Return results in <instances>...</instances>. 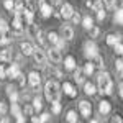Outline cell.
<instances>
[{"label": "cell", "instance_id": "1", "mask_svg": "<svg viewBox=\"0 0 123 123\" xmlns=\"http://www.w3.org/2000/svg\"><path fill=\"white\" fill-rule=\"evenodd\" d=\"M97 84H98V92L102 95H112L113 94V80H112V77H110V74L107 71L98 72Z\"/></svg>", "mask_w": 123, "mask_h": 123}, {"label": "cell", "instance_id": "2", "mask_svg": "<svg viewBox=\"0 0 123 123\" xmlns=\"http://www.w3.org/2000/svg\"><path fill=\"white\" fill-rule=\"evenodd\" d=\"M44 97H46L48 102H53V100H59L61 98V87L56 80H48L44 84Z\"/></svg>", "mask_w": 123, "mask_h": 123}, {"label": "cell", "instance_id": "3", "mask_svg": "<svg viewBox=\"0 0 123 123\" xmlns=\"http://www.w3.org/2000/svg\"><path fill=\"white\" fill-rule=\"evenodd\" d=\"M33 59H35V64H36V67H39V69H44L46 67V53L43 51V49H39V48H35L33 49Z\"/></svg>", "mask_w": 123, "mask_h": 123}, {"label": "cell", "instance_id": "4", "mask_svg": "<svg viewBox=\"0 0 123 123\" xmlns=\"http://www.w3.org/2000/svg\"><path fill=\"white\" fill-rule=\"evenodd\" d=\"M46 59H49L53 64H59L62 61V56H61V49H57L56 46L54 48H49L46 51Z\"/></svg>", "mask_w": 123, "mask_h": 123}, {"label": "cell", "instance_id": "5", "mask_svg": "<svg viewBox=\"0 0 123 123\" xmlns=\"http://www.w3.org/2000/svg\"><path fill=\"white\" fill-rule=\"evenodd\" d=\"M97 53H98V48H97V44H95L94 41H85V44H84V56L87 57V59H92Z\"/></svg>", "mask_w": 123, "mask_h": 123}, {"label": "cell", "instance_id": "6", "mask_svg": "<svg viewBox=\"0 0 123 123\" xmlns=\"http://www.w3.org/2000/svg\"><path fill=\"white\" fill-rule=\"evenodd\" d=\"M38 5H39V12H41L43 18H49L53 15V5L48 3L46 0H38Z\"/></svg>", "mask_w": 123, "mask_h": 123}, {"label": "cell", "instance_id": "7", "mask_svg": "<svg viewBox=\"0 0 123 123\" xmlns=\"http://www.w3.org/2000/svg\"><path fill=\"white\" fill-rule=\"evenodd\" d=\"M72 13H74V7H72L71 3H61V12H59L61 18H64V20H71Z\"/></svg>", "mask_w": 123, "mask_h": 123}, {"label": "cell", "instance_id": "8", "mask_svg": "<svg viewBox=\"0 0 123 123\" xmlns=\"http://www.w3.org/2000/svg\"><path fill=\"white\" fill-rule=\"evenodd\" d=\"M79 112H80L82 117L90 118V115H92V104H90V102H87V100H82V102L79 104Z\"/></svg>", "mask_w": 123, "mask_h": 123}, {"label": "cell", "instance_id": "9", "mask_svg": "<svg viewBox=\"0 0 123 123\" xmlns=\"http://www.w3.org/2000/svg\"><path fill=\"white\" fill-rule=\"evenodd\" d=\"M59 36L64 38L66 41L74 39V28H72L71 25H62V26H61V35H59Z\"/></svg>", "mask_w": 123, "mask_h": 123}, {"label": "cell", "instance_id": "10", "mask_svg": "<svg viewBox=\"0 0 123 123\" xmlns=\"http://www.w3.org/2000/svg\"><path fill=\"white\" fill-rule=\"evenodd\" d=\"M28 84L31 85V87H39V84H41V76H39V72H36V71H31L28 74Z\"/></svg>", "mask_w": 123, "mask_h": 123}, {"label": "cell", "instance_id": "11", "mask_svg": "<svg viewBox=\"0 0 123 123\" xmlns=\"http://www.w3.org/2000/svg\"><path fill=\"white\" fill-rule=\"evenodd\" d=\"M110 110H112V105H110V102L108 100H100L98 102V113L100 115H108L110 113Z\"/></svg>", "mask_w": 123, "mask_h": 123}, {"label": "cell", "instance_id": "12", "mask_svg": "<svg viewBox=\"0 0 123 123\" xmlns=\"http://www.w3.org/2000/svg\"><path fill=\"white\" fill-rule=\"evenodd\" d=\"M62 90H64V94L67 95V97H71V98H74L77 95V90H76V87L72 84H69V82H64L62 84Z\"/></svg>", "mask_w": 123, "mask_h": 123}, {"label": "cell", "instance_id": "13", "mask_svg": "<svg viewBox=\"0 0 123 123\" xmlns=\"http://www.w3.org/2000/svg\"><path fill=\"white\" fill-rule=\"evenodd\" d=\"M20 49H21V54H23V56H31L35 46H33L31 43H28V41H23V43L20 44Z\"/></svg>", "mask_w": 123, "mask_h": 123}, {"label": "cell", "instance_id": "14", "mask_svg": "<svg viewBox=\"0 0 123 123\" xmlns=\"http://www.w3.org/2000/svg\"><path fill=\"white\" fill-rule=\"evenodd\" d=\"M18 74H20V66L18 64H12V66L7 69V77H10V79H17Z\"/></svg>", "mask_w": 123, "mask_h": 123}, {"label": "cell", "instance_id": "15", "mask_svg": "<svg viewBox=\"0 0 123 123\" xmlns=\"http://www.w3.org/2000/svg\"><path fill=\"white\" fill-rule=\"evenodd\" d=\"M76 66H77V62H76V57L74 56H67L64 59V69L66 71H72Z\"/></svg>", "mask_w": 123, "mask_h": 123}, {"label": "cell", "instance_id": "16", "mask_svg": "<svg viewBox=\"0 0 123 123\" xmlns=\"http://www.w3.org/2000/svg\"><path fill=\"white\" fill-rule=\"evenodd\" d=\"M12 49L10 48H5V49H2L0 51V61L2 62H8V61H12Z\"/></svg>", "mask_w": 123, "mask_h": 123}, {"label": "cell", "instance_id": "17", "mask_svg": "<svg viewBox=\"0 0 123 123\" xmlns=\"http://www.w3.org/2000/svg\"><path fill=\"white\" fill-rule=\"evenodd\" d=\"M90 61H92V64H94L95 67H98V69H104V67H105V64H104V57H102V54H100V53H97V54H95V56L92 57Z\"/></svg>", "mask_w": 123, "mask_h": 123}, {"label": "cell", "instance_id": "18", "mask_svg": "<svg viewBox=\"0 0 123 123\" xmlns=\"http://www.w3.org/2000/svg\"><path fill=\"white\" fill-rule=\"evenodd\" d=\"M72 71H74V80L77 84H84V72H82V69L80 67H74Z\"/></svg>", "mask_w": 123, "mask_h": 123}, {"label": "cell", "instance_id": "19", "mask_svg": "<svg viewBox=\"0 0 123 123\" xmlns=\"http://www.w3.org/2000/svg\"><path fill=\"white\" fill-rule=\"evenodd\" d=\"M80 23H82V26H84L85 30H90L92 26H94V18H92L90 15H87V17H84V18H80Z\"/></svg>", "mask_w": 123, "mask_h": 123}, {"label": "cell", "instance_id": "20", "mask_svg": "<svg viewBox=\"0 0 123 123\" xmlns=\"http://www.w3.org/2000/svg\"><path fill=\"white\" fill-rule=\"evenodd\" d=\"M84 92L87 95H94L97 92V87H95L92 82H84Z\"/></svg>", "mask_w": 123, "mask_h": 123}, {"label": "cell", "instance_id": "21", "mask_svg": "<svg viewBox=\"0 0 123 123\" xmlns=\"http://www.w3.org/2000/svg\"><path fill=\"white\" fill-rule=\"evenodd\" d=\"M41 108H43V98L36 95L35 98H33V110L35 112H41Z\"/></svg>", "mask_w": 123, "mask_h": 123}, {"label": "cell", "instance_id": "22", "mask_svg": "<svg viewBox=\"0 0 123 123\" xmlns=\"http://www.w3.org/2000/svg\"><path fill=\"white\" fill-rule=\"evenodd\" d=\"M66 122H69V123H77V112H76V110H67Z\"/></svg>", "mask_w": 123, "mask_h": 123}, {"label": "cell", "instance_id": "23", "mask_svg": "<svg viewBox=\"0 0 123 123\" xmlns=\"http://www.w3.org/2000/svg\"><path fill=\"white\" fill-rule=\"evenodd\" d=\"M94 69H95V66L92 64V61H89V62H87V64L84 66L82 72H84L85 76H92V74H94Z\"/></svg>", "mask_w": 123, "mask_h": 123}, {"label": "cell", "instance_id": "24", "mask_svg": "<svg viewBox=\"0 0 123 123\" xmlns=\"http://www.w3.org/2000/svg\"><path fill=\"white\" fill-rule=\"evenodd\" d=\"M122 39V35H108L107 36V44L108 46H113L117 41H120Z\"/></svg>", "mask_w": 123, "mask_h": 123}, {"label": "cell", "instance_id": "25", "mask_svg": "<svg viewBox=\"0 0 123 123\" xmlns=\"http://www.w3.org/2000/svg\"><path fill=\"white\" fill-rule=\"evenodd\" d=\"M10 112H12V115H13V117H18V115H21V108H20V105L17 104V102H12Z\"/></svg>", "mask_w": 123, "mask_h": 123}, {"label": "cell", "instance_id": "26", "mask_svg": "<svg viewBox=\"0 0 123 123\" xmlns=\"http://www.w3.org/2000/svg\"><path fill=\"white\" fill-rule=\"evenodd\" d=\"M113 21L117 23V25H122V23H123V10H122V8H118L117 12H115Z\"/></svg>", "mask_w": 123, "mask_h": 123}, {"label": "cell", "instance_id": "27", "mask_svg": "<svg viewBox=\"0 0 123 123\" xmlns=\"http://www.w3.org/2000/svg\"><path fill=\"white\" fill-rule=\"evenodd\" d=\"M12 30H23V21L20 17H15V20L12 21Z\"/></svg>", "mask_w": 123, "mask_h": 123}, {"label": "cell", "instance_id": "28", "mask_svg": "<svg viewBox=\"0 0 123 123\" xmlns=\"http://www.w3.org/2000/svg\"><path fill=\"white\" fill-rule=\"evenodd\" d=\"M51 112L54 115L61 113V104H59V100H53L51 102Z\"/></svg>", "mask_w": 123, "mask_h": 123}, {"label": "cell", "instance_id": "29", "mask_svg": "<svg viewBox=\"0 0 123 123\" xmlns=\"http://www.w3.org/2000/svg\"><path fill=\"white\" fill-rule=\"evenodd\" d=\"M10 41H12V36L8 35V31H5V33H3V36L0 38V46H7Z\"/></svg>", "mask_w": 123, "mask_h": 123}, {"label": "cell", "instance_id": "30", "mask_svg": "<svg viewBox=\"0 0 123 123\" xmlns=\"http://www.w3.org/2000/svg\"><path fill=\"white\" fill-rule=\"evenodd\" d=\"M23 17H25V18H26V23H33V17H35V15H33V10H28V8H25V12H23Z\"/></svg>", "mask_w": 123, "mask_h": 123}, {"label": "cell", "instance_id": "31", "mask_svg": "<svg viewBox=\"0 0 123 123\" xmlns=\"http://www.w3.org/2000/svg\"><path fill=\"white\" fill-rule=\"evenodd\" d=\"M8 30H10V25L7 23V20L0 18V35H3V33L8 31Z\"/></svg>", "mask_w": 123, "mask_h": 123}, {"label": "cell", "instance_id": "32", "mask_svg": "<svg viewBox=\"0 0 123 123\" xmlns=\"http://www.w3.org/2000/svg\"><path fill=\"white\" fill-rule=\"evenodd\" d=\"M57 38H59V35H57L56 31H49V33H48V39H49L51 44H56Z\"/></svg>", "mask_w": 123, "mask_h": 123}, {"label": "cell", "instance_id": "33", "mask_svg": "<svg viewBox=\"0 0 123 123\" xmlns=\"http://www.w3.org/2000/svg\"><path fill=\"white\" fill-rule=\"evenodd\" d=\"M102 8H105L104 0H97V2H94V3H92V10H94V12H97V10H102ZM105 10H107V8H105Z\"/></svg>", "mask_w": 123, "mask_h": 123}, {"label": "cell", "instance_id": "34", "mask_svg": "<svg viewBox=\"0 0 123 123\" xmlns=\"http://www.w3.org/2000/svg\"><path fill=\"white\" fill-rule=\"evenodd\" d=\"M3 7L8 10V12H12L13 7H15V0H3Z\"/></svg>", "mask_w": 123, "mask_h": 123}, {"label": "cell", "instance_id": "35", "mask_svg": "<svg viewBox=\"0 0 123 123\" xmlns=\"http://www.w3.org/2000/svg\"><path fill=\"white\" fill-rule=\"evenodd\" d=\"M113 46H115V54H118V56L123 54V44H122V41H117Z\"/></svg>", "mask_w": 123, "mask_h": 123}, {"label": "cell", "instance_id": "36", "mask_svg": "<svg viewBox=\"0 0 123 123\" xmlns=\"http://www.w3.org/2000/svg\"><path fill=\"white\" fill-rule=\"evenodd\" d=\"M105 18H107V12H105V8L97 10V20H98V21H104Z\"/></svg>", "mask_w": 123, "mask_h": 123}, {"label": "cell", "instance_id": "37", "mask_svg": "<svg viewBox=\"0 0 123 123\" xmlns=\"http://www.w3.org/2000/svg\"><path fill=\"white\" fill-rule=\"evenodd\" d=\"M54 46H56L57 49H64V48H66V39H64V38H61V36H59Z\"/></svg>", "mask_w": 123, "mask_h": 123}, {"label": "cell", "instance_id": "38", "mask_svg": "<svg viewBox=\"0 0 123 123\" xmlns=\"http://www.w3.org/2000/svg\"><path fill=\"white\" fill-rule=\"evenodd\" d=\"M80 18H82V17H80V13H79V12H74V13H72V17H71V20H72V23H80Z\"/></svg>", "mask_w": 123, "mask_h": 123}, {"label": "cell", "instance_id": "39", "mask_svg": "<svg viewBox=\"0 0 123 123\" xmlns=\"http://www.w3.org/2000/svg\"><path fill=\"white\" fill-rule=\"evenodd\" d=\"M104 5H105V8H113L117 5V0H104Z\"/></svg>", "mask_w": 123, "mask_h": 123}, {"label": "cell", "instance_id": "40", "mask_svg": "<svg viewBox=\"0 0 123 123\" xmlns=\"http://www.w3.org/2000/svg\"><path fill=\"white\" fill-rule=\"evenodd\" d=\"M8 112V107H7V104L5 102H0V115H5Z\"/></svg>", "mask_w": 123, "mask_h": 123}, {"label": "cell", "instance_id": "41", "mask_svg": "<svg viewBox=\"0 0 123 123\" xmlns=\"http://www.w3.org/2000/svg\"><path fill=\"white\" fill-rule=\"evenodd\" d=\"M8 97H10V102H17V100H18V92L13 90V92H10V94H8Z\"/></svg>", "mask_w": 123, "mask_h": 123}, {"label": "cell", "instance_id": "42", "mask_svg": "<svg viewBox=\"0 0 123 123\" xmlns=\"http://www.w3.org/2000/svg\"><path fill=\"white\" fill-rule=\"evenodd\" d=\"M51 120V113H41L39 115V122H49Z\"/></svg>", "mask_w": 123, "mask_h": 123}, {"label": "cell", "instance_id": "43", "mask_svg": "<svg viewBox=\"0 0 123 123\" xmlns=\"http://www.w3.org/2000/svg\"><path fill=\"white\" fill-rule=\"evenodd\" d=\"M115 69H117L118 72H122V69H123V61H122V59H117V62H115Z\"/></svg>", "mask_w": 123, "mask_h": 123}, {"label": "cell", "instance_id": "44", "mask_svg": "<svg viewBox=\"0 0 123 123\" xmlns=\"http://www.w3.org/2000/svg\"><path fill=\"white\" fill-rule=\"evenodd\" d=\"M49 76H54L56 79H59V77L62 76V74H61V72H59L57 69H49Z\"/></svg>", "mask_w": 123, "mask_h": 123}, {"label": "cell", "instance_id": "45", "mask_svg": "<svg viewBox=\"0 0 123 123\" xmlns=\"http://www.w3.org/2000/svg\"><path fill=\"white\" fill-rule=\"evenodd\" d=\"M90 33H92V38H97V36L100 35V30L95 28V26H92V28H90Z\"/></svg>", "mask_w": 123, "mask_h": 123}, {"label": "cell", "instance_id": "46", "mask_svg": "<svg viewBox=\"0 0 123 123\" xmlns=\"http://www.w3.org/2000/svg\"><path fill=\"white\" fill-rule=\"evenodd\" d=\"M0 79H7V69L0 64Z\"/></svg>", "mask_w": 123, "mask_h": 123}, {"label": "cell", "instance_id": "47", "mask_svg": "<svg viewBox=\"0 0 123 123\" xmlns=\"http://www.w3.org/2000/svg\"><path fill=\"white\" fill-rule=\"evenodd\" d=\"M23 112H25V113H26V115H31V113H33V107H30V105H26Z\"/></svg>", "mask_w": 123, "mask_h": 123}, {"label": "cell", "instance_id": "48", "mask_svg": "<svg viewBox=\"0 0 123 123\" xmlns=\"http://www.w3.org/2000/svg\"><path fill=\"white\" fill-rule=\"evenodd\" d=\"M112 122H115V123H122V117H120V115H115L113 118H112Z\"/></svg>", "mask_w": 123, "mask_h": 123}, {"label": "cell", "instance_id": "49", "mask_svg": "<svg viewBox=\"0 0 123 123\" xmlns=\"http://www.w3.org/2000/svg\"><path fill=\"white\" fill-rule=\"evenodd\" d=\"M5 89H7V94H10V92H13V90H17V89H15V87H13L12 84H10V85H7Z\"/></svg>", "mask_w": 123, "mask_h": 123}, {"label": "cell", "instance_id": "50", "mask_svg": "<svg viewBox=\"0 0 123 123\" xmlns=\"http://www.w3.org/2000/svg\"><path fill=\"white\" fill-rule=\"evenodd\" d=\"M17 122H18V123H25V117H23V113L17 117Z\"/></svg>", "mask_w": 123, "mask_h": 123}, {"label": "cell", "instance_id": "51", "mask_svg": "<svg viewBox=\"0 0 123 123\" xmlns=\"http://www.w3.org/2000/svg\"><path fill=\"white\" fill-rule=\"evenodd\" d=\"M49 3H51V5H61L62 0H49Z\"/></svg>", "mask_w": 123, "mask_h": 123}, {"label": "cell", "instance_id": "52", "mask_svg": "<svg viewBox=\"0 0 123 123\" xmlns=\"http://www.w3.org/2000/svg\"><path fill=\"white\" fill-rule=\"evenodd\" d=\"M118 94H120V97H123V84L122 82L118 84Z\"/></svg>", "mask_w": 123, "mask_h": 123}, {"label": "cell", "instance_id": "53", "mask_svg": "<svg viewBox=\"0 0 123 123\" xmlns=\"http://www.w3.org/2000/svg\"><path fill=\"white\" fill-rule=\"evenodd\" d=\"M92 3H94L92 0H85V7H87V8H92Z\"/></svg>", "mask_w": 123, "mask_h": 123}, {"label": "cell", "instance_id": "54", "mask_svg": "<svg viewBox=\"0 0 123 123\" xmlns=\"http://www.w3.org/2000/svg\"><path fill=\"white\" fill-rule=\"evenodd\" d=\"M31 122H33V123H39V117H33Z\"/></svg>", "mask_w": 123, "mask_h": 123}]
</instances>
